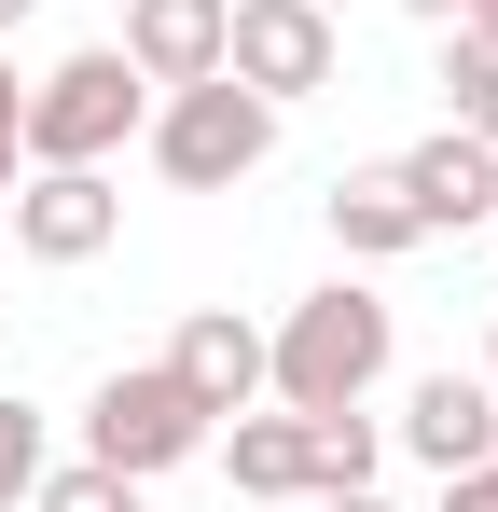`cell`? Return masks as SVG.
Returning <instances> with one entry per match:
<instances>
[{
    "instance_id": "1",
    "label": "cell",
    "mask_w": 498,
    "mask_h": 512,
    "mask_svg": "<svg viewBox=\"0 0 498 512\" xmlns=\"http://www.w3.org/2000/svg\"><path fill=\"white\" fill-rule=\"evenodd\" d=\"M388 291H360V277H332L305 291L277 333H263V402H291V416H332V402H374L388 388Z\"/></svg>"
},
{
    "instance_id": "2",
    "label": "cell",
    "mask_w": 498,
    "mask_h": 512,
    "mask_svg": "<svg viewBox=\"0 0 498 512\" xmlns=\"http://www.w3.org/2000/svg\"><path fill=\"white\" fill-rule=\"evenodd\" d=\"M139 125H153V84L125 70V42H83V56H56V70L28 84L14 153H28V167H111Z\"/></svg>"
},
{
    "instance_id": "3",
    "label": "cell",
    "mask_w": 498,
    "mask_h": 512,
    "mask_svg": "<svg viewBox=\"0 0 498 512\" xmlns=\"http://www.w3.org/2000/svg\"><path fill=\"white\" fill-rule=\"evenodd\" d=\"M139 139H153V167L180 180V194H236V180L277 153V97H249L236 70H208V84H166Z\"/></svg>"
},
{
    "instance_id": "4",
    "label": "cell",
    "mask_w": 498,
    "mask_h": 512,
    "mask_svg": "<svg viewBox=\"0 0 498 512\" xmlns=\"http://www.w3.org/2000/svg\"><path fill=\"white\" fill-rule=\"evenodd\" d=\"M208 402L166 374V360H125V374H97V402H83V457L97 471H125V485H153V471H180V457H208Z\"/></svg>"
},
{
    "instance_id": "5",
    "label": "cell",
    "mask_w": 498,
    "mask_h": 512,
    "mask_svg": "<svg viewBox=\"0 0 498 512\" xmlns=\"http://www.w3.org/2000/svg\"><path fill=\"white\" fill-rule=\"evenodd\" d=\"M222 70L291 111V97H319L346 70V28H332L319 0H222Z\"/></svg>"
},
{
    "instance_id": "6",
    "label": "cell",
    "mask_w": 498,
    "mask_h": 512,
    "mask_svg": "<svg viewBox=\"0 0 498 512\" xmlns=\"http://www.w3.org/2000/svg\"><path fill=\"white\" fill-rule=\"evenodd\" d=\"M111 236H125L111 167H28V180H14V250H28V263H97Z\"/></svg>"
},
{
    "instance_id": "7",
    "label": "cell",
    "mask_w": 498,
    "mask_h": 512,
    "mask_svg": "<svg viewBox=\"0 0 498 512\" xmlns=\"http://www.w3.org/2000/svg\"><path fill=\"white\" fill-rule=\"evenodd\" d=\"M415 194V236H471V222H498V139H415V153H388Z\"/></svg>"
},
{
    "instance_id": "8",
    "label": "cell",
    "mask_w": 498,
    "mask_h": 512,
    "mask_svg": "<svg viewBox=\"0 0 498 512\" xmlns=\"http://www.w3.org/2000/svg\"><path fill=\"white\" fill-rule=\"evenodd\" d=\"M166 374H180L208 416H249V402H263V319L194 305V319H180V346H166Z\"/></svg>"
},
{
    "instance_id": "9",
    "label": "cell",
    "mask_w": 498,
    "mask_h": 512,
    "mask_svg": "<svg viewBox=\"0 0 498 512\" xmlns=\"http://www.w3.org/2000/svg\"><path fill=\"white\" fill-rule=\"evenodd\" d=\"M125 70L139 84H208L222 70V0H125Z\"/></svg>"
},
{
    "instance_id": "10",
    "label": "cell",
    "mask_w": 498,
    "mask_h": 512,
    "mask_svg": "<svg viewBox=\"0 0 498 512\" xmlns=\"http://www.w3.org/2000/svg\"><path fill=\"white\" fill-rule=\"evenodd\" d=\"M402 443L429 457V471H471V457H498V388H485V374H415Z\"/></svg>"
},
{
    "instance_id": "11",
    "label": "cell",
    "mask_w": 498,
    "mask_h": 512,
    "mask_svg": "<svg viewBox=\"0 0 498 512\" xmlns=\"http://www.w3.org/2000/svg\"><path fill=\"white\" fill-rule=\"evenodd\" d=\"M208 443H222V471H236V499H319V471H305V416H291V402H277V416L249 402V416H222Z\"/></svg>"
},
{
    "instance_id": "12",
    "label": "cell",
    "mask_w": 498,
    "mask_h": 512,
    "mask_svg": "<svg viewBox=\"0 0 498 512\" xmlns=\"http://www.w3.org/2000/svg\"><path fill=\"white\" fill-rule=\"evenodd\" d=\"M332 250H346V263H402V250H429V236H415L402 167H346V180H332Z\"/></svg>"
},
{
    "instance_id": "13",
    "label": "cell",
    "mask_w": 498,
    "mask_h": 512,
    "mask_svg": "<svg viewBox=\"0 0 498 512\" xmlns=\"http://www.w3.org/2000/svg\"><path fill=\"white\" fill-rule=\"evenodd\" d=\"M443 125L498 139V42H471V28H443Z\"/></svg>"
},
{
    "instance_id": "14",
    "label": "cell",
    "mask_w": 498,
    "mask_h": 512,
    "mask_svg": "<svg viewBox=\"0 0 498 512\" xmlns=\"http://www.w3.org/2000/svg\"><path fill=\"white\" fill-rule=\"evenodd\" d=\"M374 457H388V429L360 416V402H332V416H305V471H319V485H374Z\"/></svg>"
},
{
    "instance_id": "15",
    "label": "cell",
    "mask_w": 498,
    "mask_h": 512,
    "mask_svg": "<svg viewBox=\"0 0 498 512\" xmlns=\"http://www.w3.org/2000/svg\"><path fill=\"white\" fill-rule=\"evenodd\" d=\"M28 512H139V485H125V471H97V457H70V471H42V485H28Z\"/></svg>"
},
{
    "instance_id": "16",
    "label": "cell",
    "mask_w": 498,
    "mask_h": 512,
    "mask_svg": "<svg viewBox=\"0 0 498 512\" xmlns=\"http://www.w3.org/2000/svg\"><path fill=\"white\" fill-rule=\"evenodd\" d=\"M28 485H42V416L0 388V512H28Z\"/></svg>"
},
{
    "instance_id": "17",
    "label": "cell",
    "mask_w": 498,
    "mask_h": 512,
    "mask_svg": "<svg viewBox=\"0 0 498 512\" xmlns=\"http://www.w3.org/2000/svg\"><path fill=\"white\" fill-rule=\"evenodd\" d=\"M443 512H498V457H471V471H443Z\"/></svg>"
},
{
    "instance_id": "18",
    "label": "cell",
    "mask_w": 498,
    "mask_h": 512,
    "mask_svg": "<svg viewBox=\"0 0 498 512\" xmlns=\"http://www.w3.org/2000/svg\"><path fill=\"white\" fill-rule=\"evenodd\" d=\"M319 512H388V499H374V485H319Z\"/></svg>"
},
{
    "instance_id": "19",
    "label": "cell",
    "mask_w": 498,
    "mask_h": 512,
    "mask_svg": "<svg viewBox=\"0 0 498 512\" xmlns=\"http://www.w3.org/2000/svg\"><path fill=\"white\" fill-rule=\"evenodd\" d=\"M14 111H28V84H14V56H0V139H14Z\"/></svg>"
},
{
    "instance_id": "20",
    "label": "cell",
    "mask_w": 498,
    "mask_h": 512,
    "mask_svg": "<svg viewBox=\"0 0 498 512\" xmlns=\"http://www.w3.org/2000/svg\"><path fill=\"white\" fill-rule=\"evenodd\" d=\"M457 28H471V42H498V0H457Z\"/></svg>"
},
{
    "instance_id": "21",
    "label": "cell",
    "mask_w": 498,
    "mask_h": 512,
    "mask_svg": "<svg viewBox=\"0 0 498 512\" xmlns=\"http://www.w3.org/2000/svg\"><path fill=\"white\" fill-rule=\"evenodd\" d=\"M28 14H42V0H0V42H14V28H28Z\"/></svg>"
},
{
    "instance_id": "22",
    "label": "cell",
    "mask_w": 498,
    "mask_h": 512,
    "mask_svg": "<svg viewBox=\"0 0 498 512\" xmlns=\"http://www.w3.org/2000/svg\"><path fill=\"white\" fill-rule=\"evenodd\" d=\"M402 14H429V28H457V0H402Z\"/></svg>"
},
{
    "instance_id": "23",
    "label": "cell",
    "mask_w": 498,
    "mask_h": 512,
    "mask_svg": "<svg viewBox=\"0 0 498 512\" xmlns=\"http://www.w3.org/2000/svg\"><path fill=\"white\" fill-rule=\"evenodd\" d=\"M14 180H28V153H14V139H0V194H14Z\"/></svg>"
},
{
    "instance_id": "24",
    "label": "cell",
    "mask_w": 498,
    "mask_h": 512,
    "mask_svg": "<svg viewBox=\"0 0 498 512\" xmlns=\"http://www.w3.org/2000/svg\"><path fill=\"white\" fill-rule=\"evenodd\" d=\"M485 388H498V346H485Z\"/></svg>"
},
{
    "instance_id": "25",
    "label": "cell",
    "mask_w": 498,
    "mask_h": 512,
    "mask_svg": "<svg viewBox=\"0 0 498 512\" xmlns=\"http://www.w3.org/2000/svg\"><path fill=\"white\" fill-rule=\"evenodd\" d=\"M319 14H346V0H319Z\"/></svg>"
}]
</instances>
